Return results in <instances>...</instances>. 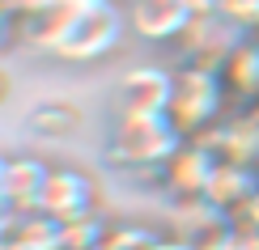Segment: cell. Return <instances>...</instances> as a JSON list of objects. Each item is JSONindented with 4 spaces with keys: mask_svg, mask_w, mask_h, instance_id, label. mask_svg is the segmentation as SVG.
<instances>
[{
    "mask_svg": "<svg viewBox=\"0 0 259 250\" xmlns=\"http://www.w3.org/2000/svg\"><path fill=\"white\" fill-rule=\"evenodd\" d=\"M246 115H251L255 123H259V97H255V102H251V111H246Z\"/></svg>",
    "mask_w": 259,
    "mask_h": 250,
    "instance_id": "17",
    "label": "cell"
},
{
    "mask_svg": "<svg viewBox=\"0 0 259 250\" xmlns=\"http://www.w3.org/2000/svg\"><path fill=\"white\" fill-rule=\"evenodd\" d=\"M221 166V153L217 148H208L204 140H187V144L179 148L175 157L166 161V187L179 195V199H200V195H208V182L212 174Z\"/></svg>",
    "mask_w": 259,
    "mask_h": 250,
    "instance_id": "5",
    "label": "cell"
},
{
    "mask_svg": "<svg viewBox=\"0 0 259 250\" xmlns=\"http://www.w3.org/2000/svg\"><path fill=\"white\" fill-rule=\"evenodd\" d=\"M127 30V17L111 0H72V13L64 21V34L51 56L72 60V64H94L119 51Z\"/></svg>",
    "mask_w": 259,
    "mask_h": 250,
    "instance_id": "2",
    "label": "cell"
},
{
    "mask_svg": "<svg viewBox=\"0 0 259 250\" xmlns=\"http://www.w3.org/2000/svg\"><path fill=\"white\" fill-rule=\"evenodd\" d=\"M5 93H9V85H5V77H0V97H5Z\"/></svg>",
    "mask_w": 259,
    "mask_h": 250,
    "instance_id": "18",
    "label": "cell"
},
{
    "mask_svg": "<svg viewBox=\"0 0 259 250\" xmlns=\"http://www.w3.org/2000/svg\"><path fill=\"white\" fill-rule=\"evenodd\" d=\"M187 144L170 115H140L119 111L111 136V161L123 170H166V161Z\"/></svg>",
    "mask_w": 259,
    "mask_h": 250,
    "instance_id": "1",
    "label": "cell"
},
{
    "mask_svg": "<svg viewBox=\"0 0 259 250\" xmlns=\"http://www.w3.org/2000/svg\"><path fill=\"white\" fill-rule=\"evenodd\" d=\"M26 127L34 136H42V140H60V136H68L72 127H81V111L72 102H42V106L30 111Z\"/></svg>",
    "mask_w": 259,
    "mask_h": 250,
    "instance_id": "11",
    "label": "cell"
},
{
    "mask_svg": "<svg viewBox=\"0 0 259 250\" xmlns=\"http://www.w3.org/2000/svg\"><path fill=\"white\" fill-rule=\"evenodd\" d=\"M225 81L221 68L208 64H187L175 72V97H170V119L187 140H196L204 132L221 123V106H225Z\"/></svg>",
    "mask_w": 259,
    "mask_h": 250,
    "instance_id": "3",
    "label": "cell"
},
{
    "mask_svg": "<svg viewBox=\"0 0 259 250\" xmlns=\"http://www.w3.org/2000/svg\"><path fill=\"white\" fill-rule=\"evenodd\" d=\"M94 204H98V187H94L90 174L77 166H51L47 187H42V204H38L42 216H51L56 225H72L98 212Z\"/></svg>",
    "mask_w": 259,
    "mask_h": 250,
    "instance_id": "4",
    "label": "cell"
},
{
    "mask_svg": "<svg viewBox=\"0 0 259 250\" xmlns=\"http://www.w3.org/2000/svg\"><path fill=\"white\" fill-rule=\"evenodd\" d=\"M0 250H34V246H26V242H13V237H5V242H0Z\"/></svg>",
    "mask_w": 259,
    "mask_h": 250,
    "instance_id": "16",
    "label": "cell"
},
{
    "mask_svg": "<svg viewBox=\"0 0 259 250\" xmlns=\"http://www.w3.org/2000/svg\"><path fill=\"white\" fill-rule=\"evenodd\" d=\"M5 178H9V157L0 153V204H5Z\"/></svg>",
    "mask_w": 259,
    "mask_h": 250,
    "instance_id": "15",
    "label": "cell"
},
{
    "mask_svg": "<svg viewBox=\"0 0 259 250\" xmlns=\"http://www.w3.org/2000/svg\"><path fill=\"white\" fill-rule=\"evenodd\" d=\"M51 166L42 157H9V178H5V208L9 212H38L42 187H47Z\"/></svg>",
    "mask_w": 259,
    "mask_h": 250,
    "instance_id": "9",
    "label": "cell"
},
{
    "mask_svg": "<svg viewBox=\"0 0 259 250\" xmlns=\"http://www.w3.org/2000/svg\"><path fill=\"white\" fill-rule=\"evenodd\" d=\"M127 26L149 42H175L196 26V17H191V9L183 0H132Z\"/></svg>",
    "mask_w": 259,
    "mask_h": 250,
    "instance_id": "6",
    "label": "cell"
},
{
    "mask_svg": "<svg viewBox=\"0 0 259 250\" xmlns=\"http://www.w3.org/2000/svg\"><path fill=\"white\" fill-rule=\"evenodd\" d=\"M204 199H208L212 208H221L225 216L230 212H246L259 199V166H251V161H225L221 157V166H217V174H212Z\"/></svg>",
    "mask_w": 259,
    "mask_h": 250,
    "instance_id": "8",
    "label": "cell"
},
{
    "mask_svg": "<svg viewBox=\"0 0 259 250\" xmlns=\"http://www.w3.org/2000/svg\"><path fill=\"white\" fill-rule=\"evenodd\" d=\"M183 5L191 9V17H196V21H208V17H221V0H183Z\"/></svg>",
    "mask_w": 259,
    "mask_h": 250,
    "instance_id": "13",
    "label": "cell"
},
{
    "mask_svg": "<svg viewBox=\"0 0 259 250\" xmlns=\"http://www.w3.org/2000/svg\"><path fill=\"white\" fill-rule=\"evenodd\" d=\"M221 81L238 97H259V34H246L230 47V56L221 60Z\"/></svg>",
    "mask_w": 259,
    "mask_h": 250,
    "instance_id": "10",
    "label": "cell"
},
{
    "mask_svg": "<svg viewBox=\"0 0 259 250\" xmlns=\"http://www.w3.org/2000/svg\"><path fill=\"white\" fill-rule=\"evenodd\" d=\"M175 97V72L166 68H136L119 81V111H140V115H170Z\"/></svg>",
    "mask_w": 259,
    "mask_h": 250,
    "instance_id": "7",
    "label": "cell"
},
{
    "mask_svg": "<svg viewBox=\"0 0 259 250\" xmlns=\"http://www.w3.org/2000/svg\"><path fill=\"white\" fill-rule=\"evenodd\" d=\"M221 17L230 26L259 30V0H221Z\"/></svg>",
    "mask_w": 259,
    "mask_h": 250,
    "instance_id": "12",
    "label": "cell"
},
{
    "mask_svg": "<svg viewBox=\"0 0 259 250\" xmlns=\"http://www.w3.org/2000/svg\"><path fill=\"white\" fill-rule=\"evenodd\" d=\"M153 250H200L196 242H187V237H161Z\"/></svg>",
    "mask_w": 259,
    "mask_h": 250,
    "instance_id": "14",
    "label": "cell"
}]
</instances>
